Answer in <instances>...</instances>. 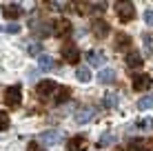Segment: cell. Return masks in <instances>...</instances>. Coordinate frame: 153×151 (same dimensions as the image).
Here are the masks:
<instances>
[{"instance_id": "18", "label": "cell", "mask_w": 153, "mask_h": 151, "mask_svg": "<svg viewBox=\"0 0 153 151\" xmlns=\"http://www.w3.org/2000/svg\"><path fill=\"white\" fill-rule=\"evenodd\" d=\"M118 100H120V96L115 91H109V93H104V98H102V105L104 107H109V109H113L115 105H118Z\"/></svg>"}, {"instance_id": "20", "label": "cell", "mask_w": 153, "mask_h": 151, "mask_svg": "<svg viewBox=\"0 0 153 151\" xmlns=\"http://www.w3.org/2000/svg\"><path fill=\"white\" fill-rule=\"evenodd\" d=\"M135 127H138L140 131H151L153 129V118H140V120H135Z\"/></svg>"}, {"instance_id": "26", "label": "cell", "mask_w": 153, "mask_h": 151, "mask_svg": "<svg viewBox=\"0 0 153 151\" xmlns=\"http://www.w3.org/2000/svg\"><path fill=\"white\" fill-rule=\"evenodd\" d=\"M27 51H29L31 56H40V51H42V45H40V42H33V45H29V49H27Z\"/></svg>"}, {"instance_id": "16", "label": "cell", "mask_w": 153, "mask_h": 151, "mask_svg": "<svg viewBox=\"0 0 153 151\" xmlns=\"http://www.w3.org/2000/svg\"><path fill=\"white\" fill-rule=\"evenodd\" d=\"M115 80V71L113 69H102L98 74V82H102V85H111Z\"/></svg>"}, {"instance_id": "4", "label": "cell", "mask_w": 153, "mask_h": 151, "mask_svg": "<svg viewBox=\"0 0 153 151\" xmlns=\"http://www.w3.org/2000/svg\"><path fill=\"white\" fill-rule=\"evenodd\" d=\"M62 138H65V133L58 131V129H49V131H42L40 136H38L40 144H58Z\"/></svg>"}, {"instance_id": "9", "label": "cell", "mask_w": 153, "mask_h": 151, "mask_svg": "<svg viewBox=\"0 0 153 151\" xmlns=\"http://www.w3.org/2000/svg\"><path fill=\"white\" fill-rule=\"evenodd\" d=\"M87 62L91 67H102L104 62H107V56H104V51L91 49V51H87Z\"/></svg>"}, {"instance_id": "7", "label": "cell", "mask_w": 153, "mask_h": 151, "mask_svg": "<svg viewBox=\"0 0 153 151\" xmlns=\"http://www.w3.org/2000/svg\"><path fill=\"white\" fill-rule=\"evenodd\" d=\"M62 58H65L67 62H71V65H76V62L80 60V51H78V47L73 42L62 45Z\"/></svg>"}, {"instance_id": "28", "label": "cell", "mask_w": 153, "mask_h": 151, "mask_svg": "<svg viewBox=\"0 0 153 151\" xmlns=\"http://www.w3.org/2000/svg\"><path fill=\"white\" fill-rule=\"evenodd\" d=\"M4 31H9V33H20V25L18 22H9L7 27H4Z\"/></svg>"}, {"instance_id": "30", "label": "cell", "mask_w": 153, "mask_h": 151, "mask_svg": "<svg viewBox=\"0 0 153 151\" xmlns=\"http://www.w3.org/2000/svg\"><path fill=\"white\" fill-rule=\"evenodd\" d=\"M144 22L149 25V27H153V9H149V11H144Z\"/></svg>"}, {"instance_id": "2", "label": "cell", "mask_w": 153, "mask_h": 151, "mask_svg": "<svg viewBox=\"0 0 153 151\" xmlns=\"http://www.w3.org/2000/svg\"><path fill=\"white\" fill-rule=\"evenodd\" d=\"M20 102H22V89L18 85L7 87V91H4V105L16 109V107H20Z\"/></svg>"}, {"instance_id": "19", "label": "cell", "mask_w": 153, "mask_h": 151, "mask_svg": "<svg viewBox=\"0 0 153 151\" xmlns=\"http://www.w3.org/2000/svg\"><path fill=\"white\" fill-rule=\"evenodd\" d=\"M131 47V38L126 33H118V38H115V49L122 51V49H129Z\"/></svg>"}, {"instance_id": "12", "label": "cell", "mask_w": 153, "mask_h": 151, "mask_svg": "<svg viewBox=\"0 0 153 151\" xmlns=\"http://www.w3.org/2000/svg\"><path fill=\"white\" fill-rule=\"evenodd\" d=\"M144 58L140 56V51H129L126 54V67H131V69H140Z\"/></svg>"}, {"instance_id": "31", "label": "cell", "mask_w": 153, "mask_h": 151, "mask_svg": "<svg viewBox=\"0 0 153 151\" xmlns=\"http://www.w3.org/2000/svg\"><path fill=\"white\" fill-rule=\"evenodd\" d=\"M27 151H42V147H40L38 142H31L29 147H27Z\"/></svg>"}, {"instance_id": "5", "label": "cell", "mask_w": 153, "mask_h": 151, "mask_svg": "<svg viewBox=\"0 0 153 151\" xmlns=\"http://www.w3.org/2000/svg\"><path fill=\"white\" fill-rule=\"evenodd\" d=\"M2 16L9 20H18L22 16V4L20 2H4L2 4Z\"/></svg>"}, {"instance_id": "29", "label": "cell", "mask_w": 153, "mask_h": 151, "mask_svg": "<svg viewBox=\"0 0 153 151\" xmlns=\"http://www.w3.org/2000/svg\"><path fill=\"white\" fill-rule=\"evenodd\" d=\"M144 47L146 49H153V33H144Z\"/></svg>"}, {"instance_id": "11", "label": "cell", "mask_w": 153, "mask_h": 151, "mask_svg": "<svg viewBox=\"0 0 153 151\" xmlns=\"http://www.w3.org/2000/svg\"><path fill=\"white\" fill-rule=\"evenodd\" d=\"M71 33V22L67 18H58L53 22V36H67Z\"/></svg>"}, {"instance_id": "1", "label": "cell", "mask_w": 153, "mask_h": 151, "mask_svg": "<svg viewBox=\"0 0 153 151\" xmlns=\"http://www.w3.org/2000/svg\"><path fill=\"white\" fill-rule=\"evenodd\" d=\"M115 13H118L120 22H131L135 18V7L133 2H115Z\"/></svg>"}, {"instance_id": "6", "label": "cell", "mask_w": 153, "mask_h": 151, "mask_svg": "<svg viewBox=\"0 0 153 151\" xmlns=\"http://www.w3.org/2000/svg\"><path fill=\"white\" fill-rule=\"evenodd\" d=\"M91 31H93V36H96V38H107V36H109V31H111V27H109V22H107V20L96 18V20L91 22Z\"/></svg>"}, {"instance_id": "13", "label": "cell", "mask_w": 153, "mask_h": 151, "mask_svg": "<svg viewBox=\"0 0 153 151\" xmlns=\"http://www.w3.org/2000/svg\"><path fill=\"white\" fill-rule=\"evenodd\" d=\"M87 149V138L84 136H76L69 140V144H67V151H84Z\"/></svg>"}, {"instance_id": "3", "label": "cell", "mask_w": 153, "mask_h": 151, "mask_svg": "<svg viewBox=\"0 0 153 151\" xmlns=\"http://www.w3.org/2000/svg\"><path fill=\"white\" fill-rule=\"evenodd\" d=\"M56 89H58V85L53 80H42V82H38V87H36V96H38L40 100H45V98H53Z\"/></svg>"}, {"instance_id": "25", "label": "cell", "mask_w": 153, "mask_h": 151, "mask_svg": "<svg viewBox=\"0 0 153 151\" xmlns=\"http://www.w3.org/2000/svg\"><path fill=\"white\" fill-rule=\"evenodd\" d=\"M89 9L96 13H102V11H107V2H89Z\"/></svg>"}, {"instance_id": "8", "label": "cell", "mask_w": 153, "mask_h": 151, "mask_svg": "<svg viewBox=\"0 0 153 151\" xmlns=\"http://www.w3.org/2000/svg\"><path fill=\"white\" fill-rule=\"evenodd\" d=\"M93 116H96V109L89 107V105H84V107H80L76 111V122L78 124H87V122H91Z\"/></svg>"}, {"instance_id": "10", "label": "cell", "mask_w": 153, "mask_h": 151, "mask_svg": "<svg viewBox=\"0 0 153 151\" xmlns=\"http://www.w3.org/2000/svg\"><path fill=\"white\" fill-rule=\"evenodd\" d=\"M151 85H153L151 76H146V74H138V76H133V89H135V91H146Z\"/></svg>"}, {"instance_id": "22", "label": "cell", "mask_w": 153, "mask_h": 151, "mask_svg": "<svg viewBox=\"0 0 153 151\" xmlns=\"http://www.w3.org/2000/svg\"><path fill=\"white\" fill-rule=\"evenodd\" d=\"M76 76H78V80H80V82H89V80H91V71H89L87 67L78 69V71H76Z\"/></svg>"}, {"instance_id": "15", "label": "cell", "mask_w": 153, "mask_h": 151, "mask_svg": "<svg viewBox=\"0 0 153 151\" xmlns=\"http://www.w3.org/2000/svg\"><path fill=\"white\" fill-rule=\"evenodd\" d=\"M31 29H33L38 36H51L53 25H42V22H38V20H31Z\"/></svg>"}, {"instance_id": "23", "label": "cell", "mask_w": 153, "mask_h": 151, "mask_svg": "<svg viewBox=\"0 0 153 151\" xmlns=\"http://www.w3.org/2000/svg\"><path fill=\"white\" fill-rule=\"evenodd\" d=\"M111 142H113V133H104V136L98 140V147H100V149H104V147H109Z\"/></svg>"}, {"instance_id": "14", "label": "cell", "mask_w": 153, "mask_h": 151, "mask_svg": "<svg viewBox=\"0 0 153 151\" xmlns=\"http://www.w3.org/2000/svg\"><path fill=\"white\" fill-rule=\"evenodd\" d=\"M69 96H71V89H69V87H60V85H58V89H56V93H53V102H56V105H62L65 100H69Z\"/></svg>"}, {"instance_id": "21", "label": "cell", "mask_w": 153, "mask_h": 151, "mask_svg": "<svg viewBox=\"0 0 153 151\" xmlns=\"http://www.w3.org/2000/svg\"><path fill=\"white\" fill-rule=\"evenodd\" d=\"M153 107V96H144L138 100V109L140 111H144V109H151Z\"/></svg>"}, {"instance_id": "17", "label": "cell", "mask_w": 153, "mask_h": 151, "mask_svg": "<svg viewBox=\"0 0 153 151\" xmlns=\"http://www.w3.org/2000/svg\"><path fill=\"white\" fill-rule=\"evenodd\" d=\"M38 67H40V71H51V69L56 67V60L51 58V56H40Z\"/></svg>"}, {"instance_id": "27", "label": "cell", "mask_w": 153, "mask_h": 151, "mask_svg": "<svg viewBox=\"0 0 153 151\" xmlns=\"http://www.w3.org/2000/svg\"><path fill=\"white\" fill-rule=\"evenodd\" d=\"M73 9H76V11H80V13L91 11V9H89V2H76V4H73Z\"/></svg>"}, {"instance_id": "24", "label": "cell", "mask_w": 153, "mask_h": 151, "mask_svg": "<svg viewBox=\"0 0 153 151\" xmlns=\"http://www.w3.org/2000/svg\"><path fill=\"white\" fill-rule=\"evenodd\" d=\"M9 129V113L0 111V131H7Z\"/></svg>"}]
</instances>
